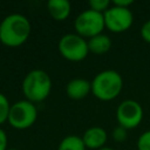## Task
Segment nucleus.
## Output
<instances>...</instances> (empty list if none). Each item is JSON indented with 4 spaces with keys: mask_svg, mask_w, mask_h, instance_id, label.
Here are the masks:
<instances>
[{
    "mask_svg": "<svg viewBox=\"0 0 150 150\" xmlns=\"http://www.w3.org/2000/svg\"><path fill=\"white\" fill-rule=\"evenodd\" d=\"M30 34V22L23 14L12 13L0 22V41L8 47L22 45Z\"/></svg>",
    "mask_w": 150,
    "mask_h": 150,
    "instance_id": "nucleus-1",
    "label": "nucleus"
},
{
    "mask_svg": "<svg viewBox=\"0 0 150 150\" xmlns=\"http://www.w3.org/2000/svg\"><path fill=\"white\" fill-rule=\"evenodd\" d=\"M123 79L114 69H105L96 74L91 81V93L102 101L115 98L122 90Z\"/></svg>",
    "mask_w": 150,
    "mask_h": 150,
    "instance_id": "nucleus-2",
    "label": "nucleus"
},
{
    "mask_svg": "<svg viewBox=\"0 0 150 150\" xmlns=\"http://www.w3.org/2000/svg\"><path fill=\"white\" fill-rule=\"evenodd\" d=\"M52 90V79L42 69L28 71L22 81V93L30 102L43 101Z\"/></svg>",
    "mask_w": 150,
    "mask_h": 150,
    "instance_id": "nucleus-3",
    "label": "nucleus"
},
{
    "mask_svg": "<svg viewBox=\"0 0 150 150\" xmlns=\"http://www.w3.org/2000/svg\"><path fill=\"white\" fill-rule=\"evenodd\" d=\"M74 27L76 34L82 38L90 39L97 34H101L103 28L105 27L103 13L94 11L91 8L84 9L76 16L74 21Z\"/></svg>",
    "mask_w": 150,
    "mask_h": 150,
    "instance_id": "nucleus-4",
    "label": "nucleus"
},
{
    "mask_svg": "<svg viewBox=\"0 0 150 150\" xmlns=\"http://www.w3.org/2000/svg\"><path fill=\"white\" fill-rule=\"evenodd\" d=\"M38 117L35 104L28 100H21L11 105L8 123L16 129H26L34 124Z\"/></svg>",
    "mask_w": 150,
    "mask_h": 150,
    "instance_id": "nucleus-5",
    "label": "nucleus"
},
{
    "mask_svg": "<svg viewBox=\"0 0 150 150\" xmlns=\"http://www.w3.org/2000/svg\"><path fill=\"white\" fill-rule=\"evenodd\" d=\"M59 52L69 61H81L88 55V42L76 33H67L59 41Z\"/></svg>",
    "mask_w": 150,
    "mask_h": 150,
    "instance_id": "nucleus-6",
    "label": "nucleus"
},
{
    "mask_svg": "<svg viewBox=\"0 0 150 150\" xmlns=\"http://www.w3.org/2000/svg\"><path fill=\"white\" fill-rule=\"evenodd\" d=\"M116 118L118 125L125 129L136 128L143 118V108L135 100H124L116 109Z\"/></svg>",
    "mask_w": 150,
    "mask_h": 150,
    "instance_id": "nucleus-7",
    "label": "nucleus"
},
{
    "mask_svg": "<svg viewBox=\"0 0 150 150\" xmlns=\"http://www.w3.org/2000/svg\"><path fill=\"white\" fill-rule=\"evenodd\" d=\"M105 27L115 33H121L130 28L134 21L131 11L127 7L111 6L103 13Z\"/></svg>",
    "mask_w": 150,
    "mask_h": 150,
    "instance_id": "nucleus-8",
    "label": "nucleus"
},
{
    "mask_svg": "<svg viewBox=\"0 0 150 150\" xmlns=\"http://www.w3.org/2000/svg\"><path fill=\"white\" fill-rule=\"evenodd\" d=\"M107 131L101 128V127H90L88 128L83 136L82 139L84 142L86 148H90V149H101L103 148V144L107 141Z\"/></svg>",
    "mask_w": 150,
    "mask_h": 150,
    "instance_id": "nucleus-9",
    "label": "nucleus"
},
{
    "mask_svg": "<svg viewBox=\"0 0 150 150\" xmlns=\"http://www.w3.org/2000/svg\"><path fill=\"white\" fill-rule=\"evenodd\" d=\"M91 91V82L83 77H75L66 86V93L69 97L80 100L86 97Z\"/></svg>",
    "mask_w": 150,
    "mask_h": 150,
    "instance_id": "nucleus-10",
    "label": "nucleus"
},
{
    "mask_svg": "<svg viewBox=\"0 0 150 150\" xmlns=\"http://www.w3.org/2000/svg\"><path fill=\"white\" fill-rule=\"evenodd\" d=\"M47 9L55 20L62 21L70 14L71 6L68 0H49L47 2Z\"/></svg>",
    "mask_w": 150,
    "mask_h": 150,
    "instance_id": "nucleus-11",
    "label": "nucleus"
},
{
    "mask_svg": "<svg viewBox=\"0 0 150 150\" xmlns=\"http://www.w3.org/2000/svg\"><path fill=\"white\" fill-rule=\"evenodd\" d=\"M88 42V48L90 52L95 53V54H103L105 52H108L111 47V40L108 35L101 33L97 34L90 39L87 40Z\"/></svg>",
    "mask_w": 150,
    "mask_h": 150,
    "instance_id": "nucleus-12",
    "label": "nucleus"
},
{
    "mask_svg": "<svg viewBox=\"0 0 150 150\" xmlns=\"http://www.w3.org/2000/svg\"><path fill=\"white\" fill-rule=\"evenodd\" d=\"M57 150H86V145L82 137L77 135H68L60 142Z\"/></svg>",
    "mask_w": 150,
    "mask_h": 150,
    "instance_id": "nucleus-13",
    "label": "nucleus"
},
{
    "mask_svg": "<svg viewBox=\"0 0 150 150\" xmlns=\"http://www.w3.org/2000/svg\"><path fill=\"white\" fill-rule=\"evenodd\" d=\"M9 109H11V104L8 98L2 93H0V125L8 120Z\"/></svg>",
    "mask_w": 150,
    "mask_h": 150,
    "instance_id": "nucleus-14",
    "label": "nucleus"
},
{
    "mask_svg": "<svg viewBox=\"0 0 150 150\" xmlns=\"http://www.w3.org/2000/svg\"><path fill=\"white\" fill-rule=\"evenodd\" d=\"M138 150H150V130L142 132L137 139Z\"/></svg>",
    "mask_w": 150,
    "mask_h": 150,
    "instance_id": "nucleus-15",
    "label": "nucleus"
},
{
    "mask_svg": "<svg viewBox=\"0 0 150 150\" xmlns=\"http://www.w3.org/2000/svg\"><path fill=\"white\" fill-rule=\"evenodd\" d=\"M88 5H89V8L101 12V13H104V11L109 8L110 1L109 0H90L88 2Z\"/></svg>",
    "mask_w": 150,
    "mask_h": 150,
    "instance_id": "nucleus-16",
    "label": "nucleus"
},
{
    "mask_svg": "<svg viewBox=\"0 0 150 150\" xmlns=\"http://www.w3.org/2000/svg\"><path fill=\"white\" fill-rule=\"evenodd\" d=\"M127 130H128V129H125V128H123V127H121V125L115 127L114 130H112V138H114L116 142H123V141L127 138V136H128Z\"/></svg>",
    "mask_w": 150,
    "mask_h": 150,
    "instance_id": "nucleus-17",
    "label": "nucleus"
},
{
    "mask_svg": "<svg viewBox=\"0 0 150 150\" xmlns=\"http://www.w3.org/2000/svg\"><path fill=\"white\" fill-rule=\"evenodd\" d=\"M141 36L143 38V40H145L146 42L150 43V19L146 20L142 27H141Z\"/></svg>",
    "mask_w": 150,
    "mask_h": 150,
    "instance_id": "nucleus-18",
    "label": "nucleus"
},
{
    "mask_svg": "<svg viewBox=\"0 0 150 150\" xmlns=\"http://www.w3.org/2000/svg\"><path fill=\"white\" fill-rule=\"evenodd\" d=\"M0 150H7V135L0 128Z\"/></svg>",
    "mask_w": 150,
    "mask_h": 150,
    "instance_id": "nucleus-19",
    "label": "nucleus"
},
{
    "mask_svg": "<svg viewBox=\"0 0 150 150\" xmlns=\"http://www.w3.org/2000/svg\"><path fill=\"white\" fill-rule=\"evenodd\" d=\"M112 4H114V6L127 7V8H129V6L134 4V1H132V0H114Z\"/></svg>",
    "mask_w": 150,
    "mask_h": 150,
    "instance_id": "nucleus-20",
    "label": "nucleus"
},
{
    "mask_svg": "<svg viewBox=\"0 0 150 150\" xmlns=\"http://www.w3.org/2000/svg\"><path fill=\"white\" fill-rule=\"evenodd\" d=\"M98 150H114V149L112 148H109V146H103V148H101Z\"/></svg>",
    "mask_w": 150,
    "mask_h": 150,
    "instance_id": "nucleus-21",
    "label": "nucleus"
},
{
    "mask_svg": "<svg viewBox=\"0 0 150 150\" xmlns=\"http://www.w3.org/2000/svg\"><path fill=\"white\" fill-rule=\"evenodd\" d=\"M7 150H19V149H7Z\"/></svg>",
    "mask_w": 150,
    "mask_h": 150,
    "instance_id": "nucleus-22",
    "label": "nucleus"
}]
</instances>
